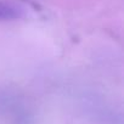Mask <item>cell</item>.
<instances>
[{
  "label": "cell",
  "mask_w": 124,
  "mask_h": 124,
  "mask_svg": "<svg viewBox=\"0 0 124 124\" xmlns=\"http://www.w3.org/2000/svg\"><path fill=\"white\" fill-rule=\"evenodd\" d=\"M26 10L15 3L0 0V22L4 21H14L24 17Z\"/></svg>",
  "instance_id": "1"
}]
</instances>
